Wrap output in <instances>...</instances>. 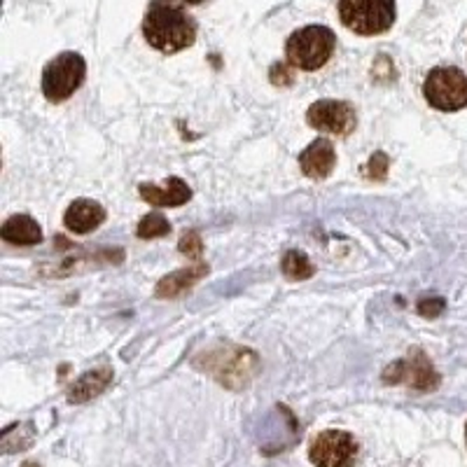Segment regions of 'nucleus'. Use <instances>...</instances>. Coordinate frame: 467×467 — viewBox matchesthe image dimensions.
Returning a JSON list of instances; mask_svg holds the SVG:
<instances>
[{
    "label": "nucleus",
    "mask_w": 467,
    "mask_h": 467,
    "mask_svg": "<svg viewBox=\"0 0 467 467\" xmlns=\"http://www.w3.org/2000/svg\"><path fill=\"white\" fill-rule=\"evenodd\" d=\"M465 440H467V425H465Z\"/></svg>",
    "instance_id": "23"
},
{
    "label": "nucleus",
    "mask_w": 467,
    "mask_h": 467,
    "mask_svg": "<svg viewBox=\"0 0 467 467\" xmlns=\"http://www.w3.org/2000/svg\"><path fill=\"white\" fill-rule=\"evenodd\" d=\"M281 269L287 281H306V278H311L316 274V266L299 250H287L281 262Z\"/></svg>",
    "instance_id": "15"
},
{
    "label": "nucleus",
    "mask_w": 467,
    "mask_h": 467,
    "mask_svg": "<svg viewBox=\"0 0 467 467\" xmlns=\"http://www.w3.org/2000/svg\"><path fill=\"white\" fill-rule=\"evenodd\" d=\"M106 223V208L94 199H75L64 215L66 229L73 234H89Z\"/></svg>",
    "instance_id": "9"
},
{
    "label": "nucleus",
    "mask_w": 467,
    "mask_h": 467,
    "mask_svg": "<svg viewBox=\"0 0 467 467\" xmlns=\"http://www.w3.org/2000/svg\"><path fill=\"white\" fill-rule=\"evenodd\" d=\"M383 381L386 383H407V386L416 388V390H435L440 386V374L435 372V367L431 360L414 350V356L398 360L383 372Z\"/></svg>",
    "instance_id": "8"
},
{
    "label": "nucleus",
    "mask_w": 467,
    "mask_h": 467,
    "mask_svg": "<svg viewBox=\"0 0 467 467\" xmlns=\"http://www.w3.org/2000/svg\"><path fill=\"white\" fill-rule=\"evenodd\" d=\"M306 122L323 133H335V136H348L356 131L358 115L356 108L346 101H335V99H325L316 101L308 108Z\"/></svg>",
    "instance_id": "7"
},
{
    "label": "nucleus",
    "mask_w": 467,
    "mask_h": 467,
    "mask_svg": "<svg viewBox=\"0 0 467 467\" xmlns=\"http://www.w3.org/2000/svg\"><path fill=\"white\" fill-rule=\"evenodd\" d=\"M388 166H390L388 154L386 152H374L372 160L367 161V166L362 171H365V178H369V181H386Z\"/></svg>",
    "instance_id": "17"
},
{
    "label": "nucleus",
    "mask_w": 467,
    "mask_h": 467,
    "mask_svg": "<svg viewBox=\"0 0 467 467\" xmlns=\"http://www.w3.org/2000/svg\"><path fill=\"white\" fill-rule=\"evenodd\" d=\"M423 96L435 110H462L467 106V75L453 66H437L425 75Z\"/></svg>",
    "instance_id": "4"
},
{
    "label": "nucleus",
    "mask_w": 467,
    "mask_h": 467,
    "mask_svg": "<svg viewBox=\"0 0 467 467\" xmlns=\"http://www.w3.org/2000/svg\"><path fill=\"white\" fill-rule=\"evenodd\" d=\"M0 239L10 245H37L43 244V229L31 215H12L0 227Z\"/></svg>",
    "instance_id": "13"
},
{
    "label": "nucleus",
    "mask_w": 467,
    "mask_h": 467,
    "mask_svg": "<svg viewBox=\"0 0 467 467\" xmlns=\"http://www.w3.org/2000/svg\"><path fill=\"white\" fill-rule=\"evenodd\" d=\"M444 311V299H420L419 314L423 318H437Z\"/></svg>",
    "instance_id": "19"
},
{
    "label": "nucleus",
    "mask_w": 467,
    "mask_h": 467,
    "mask_svg": "<svg viewBox=\"0 0 467 467\" xmlns=\"http://www.w3.org/2000/svg\"><path fill=\"white\" fill-rule=\"evenodd\" d=\"M24 467H40V465H37V462H31V461H28V462H24Z\"/></svg>",
    "instance_id": "22"
},
{
    "label": "nucleus",
    "mask_w": 467,
    "mask_h": 467,
    "mask_svg": "<svg viewBox=\"0 0 467 467\" xmlns=\"http://www.w3.org/2000/svg\"><path fill=\"white\" fill-rule=\"evenodd\" d=\"M112 381V369L108 365L103 367H96L91 372L82 374L78 381L70 386L68 390V402L70 404H82V402H89L91 398H99V395L110 386Z\"/></svg>",
    "instance_id": "12"
},
{
    "label": "nucleus",
    "mask_w": 467,
    "mask_h": 467,
    "mask_svg": "<svg viewBox=\"0 0 467 467\" xmlns=\"http://www.w3.org/2000/svg\"><path fill=\"white\" fill-rule=\"evenodd\" d=\"M143 36L157 52H182L197 40V22L173 0H152L143 16Z\"/></svg>",
    "instance_id": "1"
},
{
    "label": "nucleus",
    "mask_w": 467,
    "mask_h": 467,
    "mask_svg": "<svg viewBox=\"0 0 467 467\" xmlns=\"http://www.w3.org/2000/svg\"><path fill=\"white\" fill-rule=\"evenodd\" d=\"M337 164V154L332 143L327 139H318L308 145L302 154H299V166L304 173L314 181H325Z\"/></svg>",
    "instance_id": "11"
},
{
    "label": "nucleus",
    "mask_w": 467,
    "mask_h": 467,
    "mask_svg": "<svg viewBox=\"0 0 467 467\" xmlns=\"http://www.w3.org/2000/svg\"><path fill=\"white\" fill-rule=\"evenodd\" d=\"M206 274H208V265H203V262H199V265L194 266H185V269L173 271V274H169V276H164L160 283H157V297L161 299L178 297V295L190 290L194 283L202 281Z\"/></svg>",
    "instance_id": "14"
},
{
    "label": "nucleus",
    "mask_w": 467,
    "mask_h": 467,
    "mask_svg": "<svg viewBox=\"0 0 467 467\" xmlns=\"http://www.w3.org/2000/svg\"><path fill=\"white\" fill-rule=\"evenodd\" d=\"M139 192H140V199L148 202L150 206L154 208L182 206V203H187L192 199L190 185H187L185 181H181V178H169L161 187L143 182V185L139 187Z\"/></svg>",
    "instance_id": "10"
},
{
    "label": "nucleus",
    "mask_w": 467,
    "mask_h": 467,
    "mask_svg": "<svg viewBox=\"0 0 467 467\" xmlns=\"http://www.w3.org/2000/svg\"><path fill=\"white\" fill-rule=\"evenodd\" d=\"M181 3H185V5H202L203 0H181Z\"/></svg>",
    "instance_id": "21"
},
{
    "label": "nucleus",
    "mask_w": 467,
    "mask_h": 467,
    "mask_svg": "<svg viewBox=\"0 0 467 467\" xmlns=\"http://www.w3.org/2000/svg\"><path fill=\"white\" fill-rule=\"evenodd\" d=\"M136 234H139V239H143V241L161 239V236H169L171 234V223L164 218V213L152 211V213H148L143 220H140Z\"/></svg>",
    "instance_id": "16"
},
{
    "label": "nucleus",
    "mask_w": 467,
    "mask_h": 467,
    "mask_svg": "<svg viewBox=\"0 0 467 467\" xmlns=\"http://www.w3.org/2000/svg\"><path fill=\"white\" fill-rule=\"evenodd\" d=\"M308 458L316 467H353L358 458V441L350 432L325 431L311 441Z\"/></svg>",
    "instance_id": "6"
},
{
    "label": "nucleus",
    "mask_w": 467,
    "mask_h": 467,
    "mask_svg": "<svg viewBox=\"0 0 467 467\" xmlns=\"http://www.w3.org/2000/svg\"><path fill=\"white\" fill-rule=\"evenodd\" d=\"M87 78V64L80 54L61 52L43 70V94L47 101L61 103L80 89Z\"/></svg>",
    "instance_id": "5"
},
{
    "label": "nucleus",
    "mask_w": 467,
    "mask_h": 467,
    "mask_svg": "<svg viewBox=\"0 0 467 467\" xmlns=\"http://www.w3.org/2000/svg\"><path fill=\"white\" fill-rule=\"evenodd\" d=\"M337 47V36L327 26H304L292 33L285 43L287 64L299 70L323 68Z\"/></svg>",
    "instance_id": "2"
},
{
    "label": "nucleus",
    "mask_w": 467,
    "mask_h": 467,
    "mask_svg": "<svg viewBox=\"0 0 467 467\" xmlns=\"http://www.w3.org/2000/svg\"><path fill=\"white\" fill-rule=\"evenodd\" d=\"M271 82H274V85H292V75L287 73L285 66L276 64L271 68Z\"/></svg>",
    "instance_id": "20"
},
{
    "label": "nucleus",
    "mask_w": 467,
    "mask_h": 467,
    "mask_svg": "<svg viewBox=\"0 0 467 467\" xmlns=\"http://www.w3.org/2000/svg\"><path fill=\"white\" fill-rule=\"evenodd\" d=\"M178 248H181L182 255L192 257V260H197V257H202L203 253V244H202V236H199V232H187L185 236L181 239V244H178Z\"/></svg>",
    "instance_id": "18"
},
{
    "label": "nucleus",
    "mask_w": 467,
    "mask_h": 467,
    "mask_svg": "<svg viewBox=\"0 0 467 467\" xmlns=\"http://www.w3.org/2000/svg\"><path fill=\"white\" fill-rule=\"evenodd\" d=\"M398 16L395 0H339V19L356 36H381Z\"/></svg>",
    "instance_id": "3"
}]
</instances>
